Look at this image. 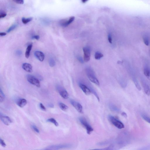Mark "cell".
<instances>
[{"label": "cell", "mask_w": 150, "mask_h": 150, "mask_svg": "<svg viewBox=\"0 0 150 150\" xmlns=\"http://www.w3.org/2000/svg\"><path fill=\"white\" fill-rule=\"evenodd\" d=\"M32 44L29 45L27 47L25 53V56L26 58H28L30 56V52L32 47Z\"/></svg>", "instance_id": "2e32d148"}, {"label": "cell", "mask_w": 150, "mask_h": 150, "mask_svg": "<svg viewBox=\"0 0 150 150\" xmlns=\"http://www.w3.org/2000/svg\"><path fill=\"white\" fill-rule=\"evenodd\" d=\"M144 73L146 77L150 81V69L147 67H145V68Z\"/></svg>", "instance_id": "9a60e30c"}, {"label": "cell", "mask_w": 150, "mask_h": 150, "mask_svg": "<svg viewBox=\"0 0 150 150\" xmlns=\"http://www.w3.org/2000/svg\"><path fill=\"white\" fill-rule=\"evenodd\" d=\"M86 72L89 79L96 85L99 86V82L96 77L93 70L90 68H88L86 69Z\"/></svg>", "instance_id": "6da1fadb"}, {"label": "cell", "mask_w": 150, "mask_h": 150, "mask_svg": "<svg viewBox=\"0 0 150 150\" xmlns=\"http://www.w3.org/2000/svg\"><path fill=\"white\" fill-rule=\"evenodd\" d=\"M13 1L19 4L22 5L24 3V0H13Z\"/></svg>", "instance_id": "83f0119b"}, {"label": "cell", "mask_w": 150, "mask_h": 150, "mask_svg": "<svg viewBox=\"0 0 150 150\" xmlns=\"http://www.w3.org/2000/svg\"><path fill=\"white\" fill-rule=\"evenodd\" d=\"M89 0H81V2L83 3H86Z\"/></svg>", "instance_id": "ab89813d"}, {"label": "cell", "mask_w": 150, "mask_h": 150, "mask_svg": "<svg viewBox=\"0 0 150 150\" xmlns=\"http://www.w3.org/2000/svg\"><path fill=\"white\" fill-rule=\"evenodd\" d=\"M0 143H1V145L3 147H5L6 146V145L4 140L2 139L1 138L0 139Z\"/></svg>", "instance_id": "1f68e13d"}, {"label": "cell", "mask_w": 150, "mask_h": 150, "mask_svg": "<svg viewBox=\"0 0 150 150\" xmlns=\"http://www.w3.org/2000/svg\"><path fill=\"white\" fill-rule=\"evenodd\" d=\"M143 40L145 44L147 46H148L149 44V41L148 38L146 36L143 37Z\"/></svg>", "instance_id": "484cf974"}, {"label": "cell", "mask_w": 150, "mask_h": 150, "mask_svg": "<svg viewBox=\"0 0 150 150\" xmlns=\"http://www.w3.org/2000/svg\"><path fill=\"white\" fill-rule=\"evenodd\" d=\"M49 106L51 108H54V105L52 104L49 105Z\"/></svg>", "instance_id": "60d3db41"}, {"label": "cell", "mask_w": 150, "mask_h": 150, "mask_svg": "<svg viewBox=\"0 0 150 150\" xmlns=\"http://www.w3.org/2000/svg\"><path fill=\"white\" fill-rule=\"evenodd\" d=\"M84 52V61L87 62L89 61L90 58L91 50L90 48L86 47L83 48Z\"/></svg>", "instance_id": "5b68a950"}, {"label": "cell", "mask_w": 150, "mask_h": 150, "mask_svg": "<svg viewBox=\"0 0 150 150\" xmlns=\"http://www.w3.org/2000/svg\"><path fill=\"white\" fill-rule=\"evenodd\" d=\"M122 115L125 117H127V114L125 112H123L121 114Z\"/></svg>", "instance_id": "f35d334b"}, {"label": "cell", "mask_w": 150, "mask_h": 150, "mask_svg": "<svg viewBox=\"0 0 150 150\" xmlns=\"http://www.w3.org/2000/svg\"><path fill=\"white\" fill-rule=\"evenodd\" d=\"M49 64L51 67H53L56 64V62L54 58H52L50 59L49 62Z\"/></svg>", "instance_id": "603a6c76"}, {"label": "cell", "mask_w": 150, "mask_h": 150, "mask_svg": "<svg viewBox=\"0 0 150 150\" xmlns=\"http://www.w3.org/2000/svg\"><path fill=\"white\" fill-rule=\"evenodd\" d=\"M28 81L32 85L36 86L37 87L40 88V83L39 80L34 76L28 75L26 76Z\"/></svg>", "instance_id": "7a4b0ae2"}, {"label": "cell", "mask_w": 150, "mask_h": 150, "mask_svg": "<svg viewBox=\"0 0 150 150\" xmlns=\"http://www.w3.org/2000/svg\"><path fill=\"white\" fill-rule=\"evenodd\" d=\"M143 86L144 92L148 96L150 95V89L148 85L145 82H143Z\"/></svg>", "instance_id": "4fadbf2b"}, {"label": "cell", "mask_w": 150, "mask_h": 150, "mask_svg": "<svg viewBox=\"0 0 150 150\" xmlns=\"http://www.w3.org/2000/svg\"><path fill=\"white\" fill-rule=\"evenodd\" d=\"M79 121L81 124L86 129L88 134H90L93 131V129L84 118H81Z\"/></svg>", "instance_id": "277c9868"}, {"label": "cell", "mask_w": 150, "mask_h": 150, "mask_svg": "<svg viewBox=\"0 0 150 150\" xmlns=\"http://www.w3.org/2000/svg\"><path fill=\"white\" fill-rule=\"evenodd\" d=\"M32 20V18H22V22L24 24H26L29 22H31Z\"/></svg>", "instance_id": "44dd1931"}, {"label": "cell", "mask_w": 150, "mask_h": 150, "mask_svg": "<svg viewBox=\"0 0 150 150\" xmlns=\"http://www.w3.org/2000/svg\"><path fill=\"white\" fill-rule=\"evenodd\" d=\"M103 57V55L99 52H96L95 54L94 58L96 60H99L100 59Z\"/></svg>", "instance_id": "ac0fdd59"}, {"label": "cell", "mask_w": 150, "mask_h": 150, "mask_svg": "<svg viewBox=\"0 0 150 150\" xmlns=\"http://www.w3.org/2000/svg\"><path fill=\"white\" fill-rule=\"evenodd\" d=\"M32 39H34L37 40H38L40 39V37L38 35H35L32 36Z\"/></svg>", "instance_id": "d590c367"}, {"label": "cell", "mask_w": 150, "mask_h": 150, "mask_svg": "<svg viewBox=\"0 0 150 150\" xmlns=\"http://www.w3.org/2000/svg\"><path fill=\"white\" fill-rule=\"evenodd\" d=\"M7 15V14L3 12L0 14V18H3L5 17Z\"/></svg>", "instance_id": "836d02e7"}, {"label": "cell", "mask_w": 150, "mask_h": 150, "mask_svg": "<svg viewBox=\"0 0 150 150\" xmlns=\"http://www.w3.org/2000/svg\"><path fill=\"white\" fill-rule=\"evenodd\" d=\"M75 19L74 16H72L68 19L62 20L60 22V25L64 27H67L72 23Z\"/></svg>", "instance_id": "8992f818"}, {"label": "cell", "mask_w": 150, "mask_h": 150, "mask_svg": "<svg viewBox=\"0 0 150 150\" xmlns=\"http://www.w3.org/2000/svg\"><path fill=\"white\" fill-rule=\"evenodd\" d=\"M32 129L34 130L36 132L39 133V131L37 128L34 125H32L31 126Z\"/></svg>", "instance_id": "f1b7e54d"}, {"label": "cell", "mask_w": 150, "mask_h": 150, "mask_svg": "<svg viewBox=\"0 0 150 150\" xmlns=\"http://www.w3.org/2000/svg\"><path fill=\"white\" fill-rule=\"evenodd\" d=\"M109 118L111 123L116 127L119 129H122L124 128L125 126L123 124L117 119L113 116L110 115Z\"/></svg>", "instance_id": "3957f363"}, {"label": "cell", "mask_w": 150, "mask_h": 150, "mask_svg": "<svg viewBox=\"0 0 150 150\" xmlns=\"http://www.w3.org/2000/svg\"><path fill=\"white\" fill-rule=\"evenodd\" d=\"M16 26H17V25L16 24L12 25L8 29L7 31V32L9 33L11 32L14 30L16 28Z\"/></svg>", "instance_id": "d4e9b609"}, {"label": "cell", "mask_w": 150, "mask_h": 150, "mask_svg": "<svg viewBox=\"0 0 150 150\" xmlns=\"http://www.w3.org/2000/svg\"><path fill=\"white\" fill-rule=\"evenodd\" d=\"M59 106L60 109L63 111H65L67 110L68 109V107L65 104L60 103L59 104Z\"/></svg>", "instance_id": "ffe728a7"}, {"label": "cell", "mask_w": 150, "mask_h": 150, "mask_svg": "<svg viewBox=\"0 0 150 150\" xmlns=\"http://www.w3.org/2000/svg\"><path fill=\"white\" fill-rule=\"evenodd\" d=\"M77 59L81 63H84V60H83L82 58L80 56H78L77 57Z\"/></svg>", "instance_id": "d6a6232c"}, {"label": "cell", "mask_w": 150, "mask_h": 150, "mask_svg": "<svg viewBox=\"0 0 150 150\" xmlns=\"http://www.w3.org/2000/svg\"><path fill=\"white\" fill-rule=\"evenodd\" d=\"M108 40L110 43L111 44L112 43V36L110 33L108 35Z\"/></svg>", "instance_id": "4dcf8cb0"}, {"label": "cell", "mask_w": 150, "mask_h": 150, "mask_svg": "<svg viewBox=\"0 0 150 150\" xmlns=\"http://www.w3.org/2000/svg\"><path fill=\"white\" fill-rule=\"evenodd\" d=\"M70 102L78 112L80 113H82V107L80 103L73 100L71 101Z\"/></svg>", "instance_id": "ba28073f"}, {"label": "cell", "mask_w": 150, "mask_h": 150, "mask_svg": "<svg viewBox=\"0 0 150 150\" xmlns=\"http://www.w3.org/2000/svg\"><path fill=\"white\" fill-rule=\"evenodd\" d=\"M110 108H111V109L113 111H119V110L118 108L114 105H111Z\"/></svg>", "instance_id": "f546056e"}, {"label": "cell", "mask_w": 150, "mask_h": 150, "mask_svg": "<svg viewBox=\"0 0 150 150\" xmlns=\"http://www.w3.org/2000/svg\"><path fill=\"white\" fill-rule=\"evenodd\" d=\"M35 57L40 61L43 62L45 58V55L43 53L40 51H36L34 53Z\"/></svg>", "instance_id": "30bf717a"}, {"label": "cell", "mask_w": 150, "mask_h": 150, "mask_svg": "<svg viewBox=\"0 0 150 150\" xmlns=\"http://www.w3.org/2000/svg\"><path fill=\"white\" fill-rule=\"evenodd\" d=\"M57 89L59 91L61 96L64 99H67L69 97V94L62 87L58 86L57 87Z\"/></svg>", "instance_id": "52a82bcc"}, {"label": "cell", "mask_w": 150, "mask_h": 150, "mask_svg": "<svg viewBox=\"0 0 150 150\" xmlns=\"http://www.w3.org/2000/svg\"><path fill=\"white\" fill-rule=\"evenodd\" d=\"M133 81L138 90L139 91H141V87L137 79H133Z\"/></svg>", "instance_id": "d6986e66"}, {"label": "cell", "mask_w": 150, "mask_h": 150, "mask_svg": "<svg viewBox=\"0 0 150 150\" xmlns=\"http://www.w3.org/2000/svg\"><path fill=\"white\" fill-rule=\"evenodd\" d=\"M40 108L43 111H45L46 110V108L41 103H40Z\"/></svg>", "instance_id": "e575fe53"}, {"label": "cell", "mask_w": 150, "mask_h": 150, "mask_svg": "<svg viewBox=\"0 0 150 150\" xmlns=\"http://www.w3.org/2000/svg\"><path fill=\"white\" fill-rule=\"evenodd\" d=\"M16 54L18 56H21L22 54V52L20 51H18L16 52Z\"/></svg>", "instance_id": "8d00e7d4"}, {"label": "cell", "mask_w": 150, "mask_h": 150, "mask_svg": "<svg viewBox=\"0 0 150 150\" xmlns=\"http://www.w3.org/2000/svg\"><path fill=\"white\" fill-rule=\"evenodd\" d=\"M22 68L24 70L29 73H31L33 71L32 66L29 63H24L22 65Z\"/></svg>", "instance_id": "8fae6325"}, {"label": "cell", "mask_w": 150, "mask_h": 150, "mask_svg": "<svg viewBox=\"0 0 150 150\" xmlns=\"http://www.w3.org/2000/svg\"><path fill=\"white\" fill-rule=\"evenodd\" d=\"M0 102H2L4 100L5 95L1 89L0 90Z\"/></svg>", "instance_id": "cb8c5ba5"}, {"label": "cell", "mask_w": 150, "mask_h": 150, "mask_svg": "<svg viewBox=\"0 0 150 150\" xmlns=\"http://www.w3.org/2000/svg\"><path fill=\"white\" fill-rule=\"evenodd\" d=\"M67 145H53L48 147V149H57L60 148L67 147Z\"/></svg>", "instance_id": "e0dca14e"}, {"label": "cell", "mask_w": 150, "mask_h": 150, "mask_svg": "<svg viewBox=\"0 0 150 150\" xmlns=\"http://www.w3.org/2000/svg\"><path fill=\"white\" fill-rule=\"evenodd\" d=\"M142 117L145 121L150 124V118L148 116L145 115H143Z\"/></svg>", "instance_id": "4316f807"}, {"label": "cell", "mask_w": 150, "mask_h": 150, "mask_svg": "<svg viewBox=\"0 0 150 150\" xmlns=\"http://www.w3.org/2000/svg\"><path fill=\"white\" fill-rule=\"evenodd\" d=\"M7 35L6 33L5 32H1L0 33V35L1 36H5Z\"/></svg>", "instance_id": "74e56055"}, {"label": "cell", "mask_w": 150, "mask_h": 150, "mask_svg": "<svg viewBox=\"0 0 150 150\" xmlns=\"http://www.w3.org/2000/svg\"><path fill=\"white\" fill-rule=\"evenodd\" d=\"M47 121L48 122L52 123L56 126H58V123L56 120L54 118L49 119L47 120Z\"/></svg>", "instance_id": "7402d4cb"}, {"label": "cell", "mask_w": 150, "mask_h": 150, "mask_svg": "<svg viewBox=\"0 0 150 150\" xmlns=\"http://www.w3.org/2000/svg\"><path fill=\"white\" fill-rule=\"evenodd\" d=\"M1 119L4 124L7 126H9L12 123L10 118L7 116H1Z\"/></svg>", "instance_id": "7c38bea8"}, {"label": "cell", "mask_w": 150, "mask_h": 150, "mask_svg": "<svg viewBox=\"0 0 150 150\" xmlns=\"http://www.w3.org/2000/svg\"><path fill=\"white\" fill-rule=\"evenodd\" d=\"M27 101L25 99H22L20 100L18 102L17 104L21 108L24 107L27 104Z\"/></svg>", "instance_id": "5bb4252c"}, {"label": "cell", "mask_w": 150, "mask_h": 150, "mask_svg": "<svg viewBox=\"0 0 150 150\" xmlns=\"http://www.w3.org/2000/svg\"><path fill=\"white\" fill-rule=\"evenodd\" d=\"M79 85L81 89L85 94L88 95L90 94V90L86 86L82 84L81 83H79Z\"/></svg>", "instance_id": "9c48e42d"}]
</instances>
